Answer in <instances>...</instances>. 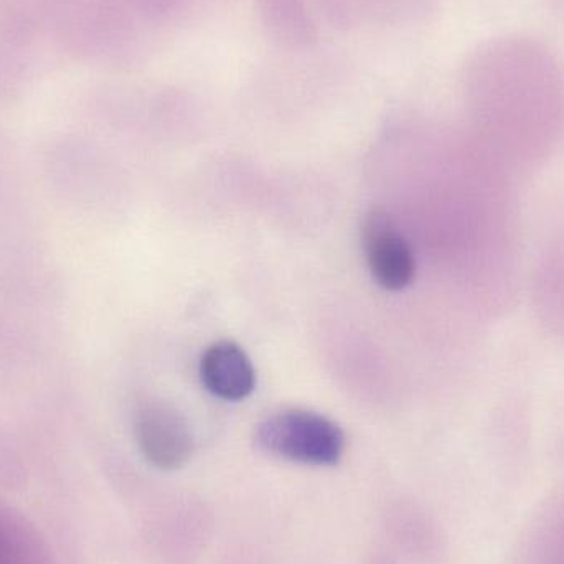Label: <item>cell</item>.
<instances>
[{"label":"cell","mask_w":564,"mask_h":564,"mask_svg":"<svg viewBox=\"0 0 564 564\" xmlns=\"http://www.w3.org/2000/svg\"><path fill=\"white\" fill-rule=\"evenodd\" d=\"M261 449L281 459L307 466H334L345 449L340 427L307 410H282L261 421L257 427Z\"/></svg>","instance_id":"6da1fadb"},{"label":"cell","mask_w":564,"mask_h":564,"mask_svg":"<svg viewBox=\"0 0 564 564\" xmlns=\"http://www.w3.org/2000/svg\"><path fill=\"white\" fill-rule=\"evenodd\" d=\"M135 437L145 459L162 470L181 469L194 453L187 421L174 406L161 401L139 411Z\"/></svg>","instance_id":"7a4b0ae2"},{"label":"cell","mask_w":564,"mask_h":564,"mask_svg":"<svg viewBox=\"0 0 564 564\" xmlns=\"http://www.w3.org/2000/svg\"><path fill=\"white\" fill-rule=\"evenodd\" d=\"M364 250L375 281L388 291H401L413 281V250L393 218L377 208L364 221Z\"/></svg>","instance_id":"3957f363"},{"label":"cell","mask_w":564,"mask_h":564,"mask_svg":"<svg viewBox=\"0 0 564 564\" xmlns=\"http://www.w3.org/2000/svg\"><path fill=\"white\" fill-rule=\"evenodd\" d=\"M200 378L212 394L227 401L245 400L257 384V373L247 351L228 340L207 348L202 357Z\"/></svg>","instance_id":"277c9868"},{"label":"cell","mask_w":564,"mask_h":564,"mask_svg":"<svg viewBox=\"0 0 564 564\" xmlns=\"http://www.w3.org/2000/svg\"><path fill=\"white\" fill-rule=\"evenodd\" d=\"M9 563H10L9 543H7L6 535H3L2 530H0V564H9Z\"/></svg>","instance_id":"5b68a950"}]
</instances>
